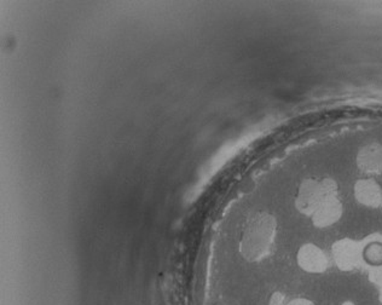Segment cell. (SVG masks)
Instances as JSON below:
<instances>
[{"label": "cell", "mask_w": 382, "mask_h": 305, "mask_svg": "<svg viewBox=\"0 0 382 305\" xmlns=\"http://www.w3.org/2000/svg\"><path fill=\"white\" fill-rule=\"evenodd\" d=\"M277 221L271 213L257 212L248 218L240 240V254L248 262H259L272 249Z\"/></svg>", "instance_id": "1"}, {"label": "cell", "mask_w": 382, "mask_h": 305, "mask_svg": "<svg viewBox=\"0 0 382 305\" xmlns=\"http://www.w3.org/2000/svg\"><path fill=\"white\" fill-rule=\"evenodd\" d=\"M324 200L328 199L324 197V193L322 191L320 181H317L315 178H306L300 183L298 188L295 195V208L301 215L311 217Z\"/></svg>", "instance_id": "2"}, {"label": "cell", "mask_w": 382, "mask_h": 305, "mask_svg": "<svg viewBox=\"0 0 382 305\" xmlns=\"http://www.w3.org/2000/svg\"><path fill=\"white\" fill-rule=\"evenodd\" d=\"M333 258L336 267L342 271L356 269L361 263V249L359 243L351 239H341L333 245Z\"/></svg>", "instance_id": "3"}, {"label": "cell", "mask_w": 382, "mask_h": 305, "mask_svg": "<svg viewBox=\"0 0 382 305\" xmlns=\"http://www.w3.org/2000/svg\"><path fill=\"white\" fill-rule=\"evenodd\" d=\"M296 263L300 269L309 274H323L328 269V257L324 251L315 243H304L296 254Z\"/></svg>", "instance_id": "4"}, {"label": "cell", "mask_w": 382, "mask_h": 305, "mask_svg": "<svg viewBox=\"0 0 382 305\" xmlns=\"http://www.w3.org/2000/svg\"><path fill=\"white\" fill-rule=\"evenodd\" d=\"M358 169L368 175H381L382 173V145L379 142H372L363 145L358 150L356 156Z\"/></svg>", "instance_id": "5"}, {"label": "cell", "mask_w": 382, "mask_h": 305, "mask_svg": "<svg viewBox=\"0 0 382 305\" xmlns=\"http://www.w3.org/2000/svg\"><path fill=\"white\" fill-rule=\"evenodd\" d=\"M344 213V206L339 197H331L320 204L314 215L311 216L312 224L318 229L331 227L340 221Z\"/></svg>", "instance_id": "6"}, {"label": "cell", "mask_w": 382, "mask_h": 305, "mask_svg": "<svg viewBox=\"0 0 382 305\" xmlns=\"http://www.w3.org/2000/svg\"><path fill=\"white\" fill-rule=\"evenodd\" d=\"M353 195L361 205L370 208L382 206V189L380 184L372 178H364L355 183Z\"/></svg>", "instance_id": "7"}, {"label": "cell", "mask_w": 382, "mask_h": 305, "mask_svg": "<svg viewBox=\"0 0 382 305\" xmlns=\"http://www.w3.org/2000/svg\"><path fill=\"white\" fill-rule=\"evenodd\" d=\"M364 258H367L372 264L382 263V245L372 243L370 246H368L364 251Z\"/></svg>", "instance_id": "8"}, {"label": "cell", "mask_w": 382, "mask_h": 305, "mask_svg": "<svg viewBox=\"0 0 382 305\" xmlns=\"http://www.w3.org/2000/svg\"><path fill=\"white\" fill-rule=\"evenodd\" d=\"M270 305H285V297H284L283 293L282 292H275L271 295L270 297L269 300Z\"/></svg>", "instance_id": "9"}, {"label": "cell", "mask_w": 382, "mask_h": 305, "mask_svg": "<svg viewBox=\"0 0 382 305\" xmlns=\"http://www.w3.org/2000/svg\"><path fill=\"white\" fill-rule=\"evenodd\" d=\"M285 305H315L310 300L307 298H303V297H299V298H294V300H290Z\"/></svg>", "instance_id": "10"}, {"label": "cell", "mask_w": 382, "mask_h": 305, "mask_svg": "<svg viewBox=\"0 0 382 305\" xmlns=\"http://www.w3.org/2000/svg\"><path fill=\"white\" fill-rule=\"evenodd\" d=\"M341 305H356L352 300H346V302H344Z\"/></svg>", "instance_id": "11"}, {"label": "cell", "mask_w": 382, "mask_h": 305, "mask_svg": "<svg viewBox=\"0 0 382 305\" xmlns=\"http://www.w3.org/2000/svg\"><path fill=\"white\" fill-rule=\"evenodd\" d=\"M379 297H380V302L382 303V284L381 287H380V295H379Z\"/></svg>", "instance_id": "12"}]
</instances>
